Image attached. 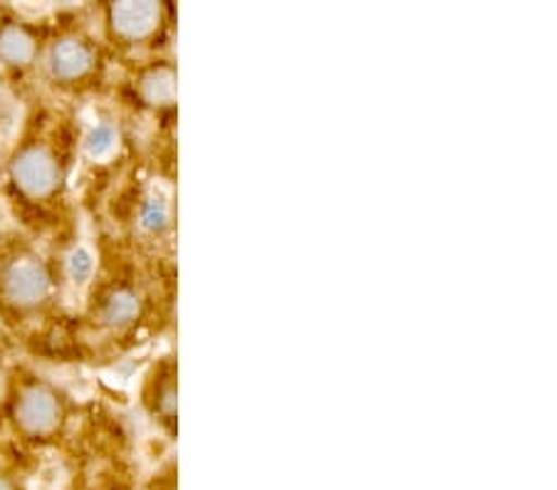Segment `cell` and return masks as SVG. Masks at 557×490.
<instances>
[{
	"label": "cell",
	"mask_w": 557,
	"mask_h": 490,
	"mask_svg": "<svg viewBox=\"0 0 557 490\" xmlns=\"http://www.w3.org/2000/svg\"><path fill=\"white\" fill-rule=\"evenodd\" d=\"M0 58L8 65H28L35 58V40L17 25H8L0 30Z\"/></svg>",
	"instance_id": "52a82bcc"
},
{
	"label": "cell",
	"mask_w": 557,
	"mask_h": 490,
	"mask_svg": "<svg viewBox=\"0 0 557 490\" xmlns=\"http://www.w3.org/2000/svg\"><path fill=\"white\" fill-rule=\"evenodd\" d=\"M141 92L151 104H169L174 100L176 85L174 73L169 67H159L154 73H149L141 83Z\"/></svg>",
	"instance_id": "ba28073f"
},
{
	"label": "cell",
	"mask_w": 557,
	"mask_h": 490,
	"mask_svg": "<svg viewBox=\"0 0 557 490\" xmlns=\"http://www.w3.org/2000/svg\"><path fill=\"white\" fill-rule=\"evenodd\" d=\"M0 490H17L15 488V483L11 478H5V476H0Z\"/></svg>",
	"instance_id": "7c38bea8"
},
{
	"label": "cell",
	"mask_w": 557,
	"mask_h": 490,
	"mask_svg": "<svg viewBox=\"0 0 557 490\" xmlns=\"http://www.w3.org/2000/svg\"><path fill=\"white\" fill-rule=\"evenodd\" d=\"M110 21L116 35L139 40L157 28L159 8L154 3H120L110 11Z\"/></svg>",
	"instance_id": "277c9868"
},
{
	"label": "cell",
	"mask_w": 557,
	"mask_h": 490,
	"mask_svg": "<svg viewBox=\"0 0 557 490\" xmlns=\"http://www.w3.org/2000/svg\"><path fill=\"white\" fill-rule=\"evenodd\" d=\"M67 273H70L72 282H77V285H85L89 278H92V273H95L92 251L85 246H77L67 261Z\"/></svg>",
	"instance_id": "8fae6325"
},
{
	"label": "cell",
	"mask_w": 557,
	"mask_h": 490,
	"mask_svg": "<svg viewBox=\"0 0 557 490\" xmlns=\"http://www.w3.org/2000/svg\"><path fill=\"white\" fill-rule=\"evenodd\" d=\"M13 181L23 193L33 196V199H42L58 189L60 181V164L58 156L52 154L48 147L35 145L25 147L13 162Z\"/></svg>",
	"instance_id": "7a4b0ae2"
},
{
	"label": "cell",
	"mask_w": 557,
	"mask_h": 490,
	"mask_svg": "<svg viewBox=\"0 0 557 490\" xmlns=\"http://www.w3.org/2000/svg\"><path fill=\"white\" fill-rule=\"evenodd\" d=\"M15 416L21 429L28 431L30 436H45L55 431L60 422L58 397L45 387L25 389L15 404Z\"/></svg>",
	"instance_id": "3957f363"
},
{
	"label": "cell",
	"mask_w": 557,
	"mask_h": 490,
	"mask_svg": "<svg viewBox=\"0 0 557 490\" xmlns=\"http://www.w3.org/2000/svg\"><path fill=\"white\" fill-rule=\"evenodd\" d=\"M52 75L62 83H72V79L83 77L89 67H92V48L85 40L65 38L55 42L50 55Z\"/></svg>",
	"instance_id": "5b68a950"
},
{
	"label": "cell",
	"mask_w": 557,
	"mask_h": 490,
	"mask_svg": "<svg viewBox=\"0 0 557 490\" xmlns=\"http://www.w3.org/2000/svg\"><path fill=\"white\" fill-rule=\"evenodd\" d=\"M141 228L149 234H161L169 226V203L164 193H151L147 201L141 203L139 213Z\"/></svg>",
	"instance_id": "30bf717a"
},
{
	"label": "cell",
	"mask_w": 557,
	"mask_h": 490,
	"mask_svg": "<svg viewBox=\"0 0 557 490\" xmlns=\"http://www.w3.org/2000/svg\"><path fill=\"white\" fill-rule=\"evenodd\" d=\"M116 141H120V134H116L114 124L102 122V124H97V127H92V131L87 134L85 149H87V154L95 159V162H100V159H107V156L114 154Z\"/></svg>",
	"instance_id": "9c48e42d"
},
{
	"label": "cell",
	"mask_w": 557,
	"mask_h": 490,
	"mask_svg": "<svg viewBox=\"0 0 557 490\" xmlns=\"http://www.w3.org/2000/svg\"><path fill=\"white\" fill-rule=\"evenodd\" d=\"M100 315L107 325L124 327L134 323V317L139 315V298L132 288H114L110 296L102 300Z\"/></svg>",
	"instance_id": "8992f818"
},
{
	"label": "cell",
	"mask_w": 557,
	"mask_h": 490,
	"mask_svg": "<svg viewBox=\"0 0 557 490\" xmlns=\"http://www.w3.org/2000/svg\"><path fill=\"white\" fill-rule=\"evenodd\" d=\"M50 275L35 255L13 257L0 271V292L15 307H35L48 298Z\"/></svg>",
	"instance_id": "6da1fadb"
}]
</instances>
